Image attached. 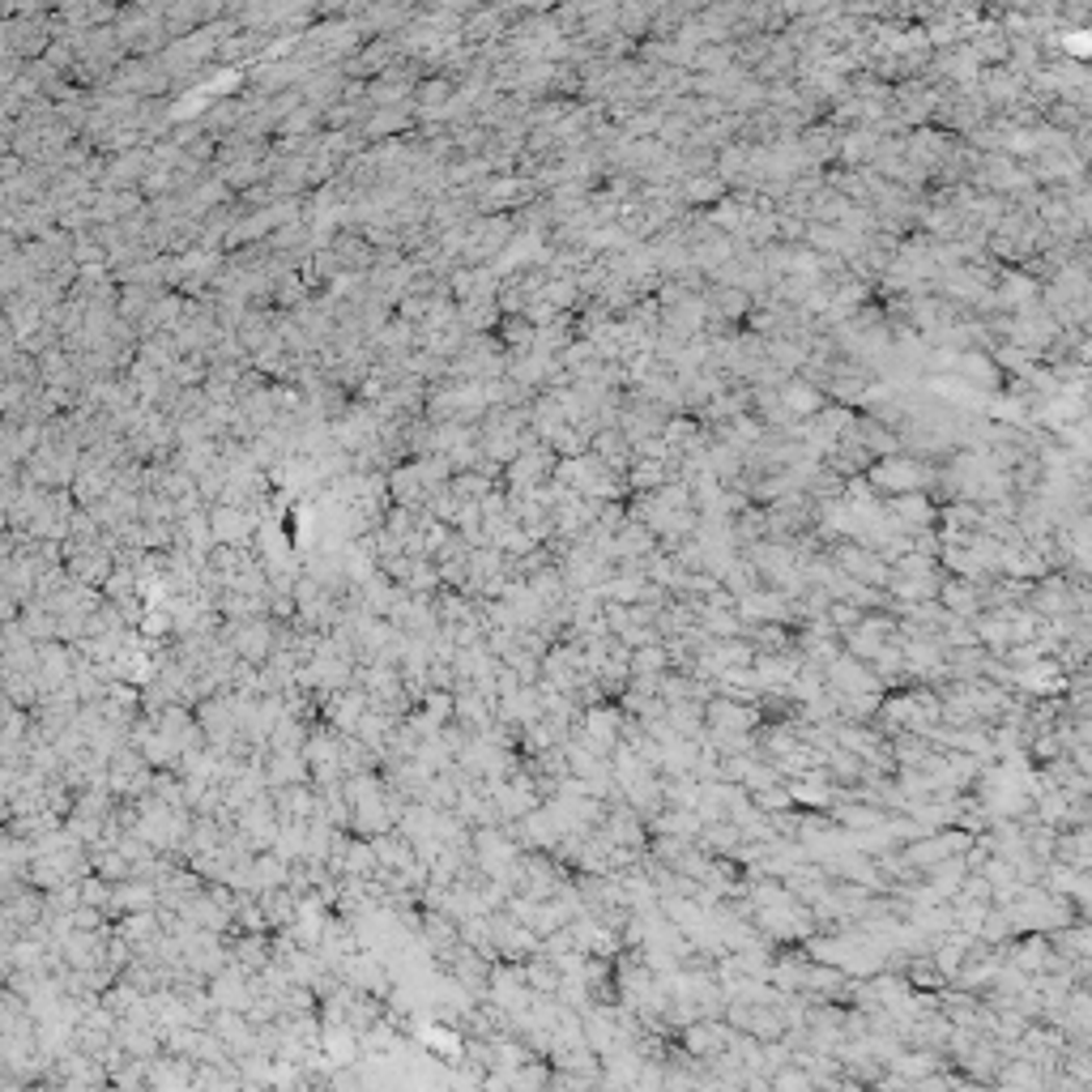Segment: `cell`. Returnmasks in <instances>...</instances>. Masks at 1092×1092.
I'll use <instances>...</instances> for the list:
<instances>
[{"label": "cell", "instance_id": "obj_1", "mask_svg": "<svg viewBox=\"0 0 1092 1092\" xmlns=\"http://www.w3.org/2000/svg\"><path fill=\"white\" fill-rule=\"evenodd\" d=\"M372 845H376V858L384 870H410L418 862V845L402 833V828H388V833L372 837Z\"/></svg>", "mask_w": 1092, "mask_h": 1092}, {"label": "cell", "instance_id": "obj_2", "mask_svg": "<svg viewBox=\"0 0 1092 1092\" xmlns=\"http://www.w3.org/2000/svg\"><path fill=\"white\" fill-rule=\"evenodd\" d=\"M91 866H95V875H103L111 884L133 880V862L120 854V845H91Z\"/></svg>", "mask_w": 1092, "mask_h": 1092}]
</instances>
